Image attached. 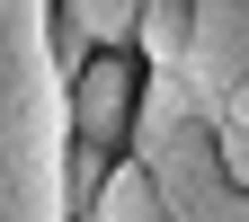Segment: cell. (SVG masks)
<instances>
[{
  "mask_svg": "<svg viewBox=\"0 0 249 222\" xmlns=\"http://www.w3.org/2000/svg\"><path fill=\"white\" fill-rule=\"evenodd\" d=\"M107 169H116V151H107V142H89V134H71V142H62V213H71V222L98 205Z\"/></svg>",
  "mask_w": 249,
  "mask_h": 222,
  "instance_id": "3",
  "label": "cell"
},
{
  "mask_svg": "<svg viewBox=\"0 0 249 222\" xmlns=\"http://www.w3.org/2000/svg\"><path fill=\"white\" fill-rule=\"evenodd\" d=\"M223 116H231V124H240V134H249V80H240V89H231V98H223Z\"/></svg>",
  "mask_w": 249,
  "mask_h": 222,
  "instance_id": "5",
  "label": "cell"
},
{
  "mask_svg": "<svg viewBox=\"0 0 249 222\" xmlns=\"http://www.w3.org/2000/svg\"><path fill=\"white\" fill-rule=\"evenodd\" d=\"M213 151H223V178H231V187H249V134H240L231 116H213Z\"/></svg>",
  "mask_w": 249,
  "mask_h": 222,
  "instance_id": "4",
  "label": "cell"
},
{
  "mask_svg": "<svg viewBox=\"0 0 249 222\" xmlns=\"http://www.w3.org/2000/svg\"><path fill=\"white\" fill-rule=\"evenodd\" d=\"M134 107H142V53L134 45H98L71 71V134L124 151V142H134Z\"/></svg>",
  "mask_w": 249,
  "mask_h": 222,
  "instance_id": "1",
  "label": "cell"
},
{
  "mask_svg": "<svg viewBox=\"0 0 249 222\" xmlns=\"http://www.w3.org/2000/svg\"><path fill=\"white\" fill-rule=\"evenodd\" d=\"M80 222H169V205H160V187H151V169L134 160V151H116V169H107V187H98V205H89Z\"/></svg>",
  "mask_w": 249,
  "mask_h": 222,
  "instance_id": "2",
  "label": "cell"
}]
</instances>
